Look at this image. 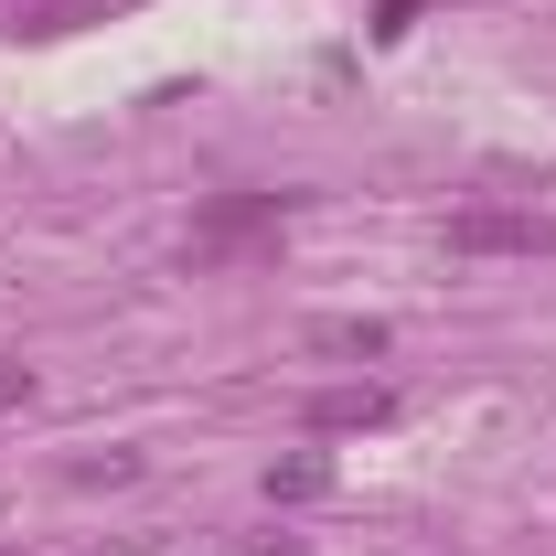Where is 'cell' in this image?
I'll return each mask as SVG.
<instances>
[{"instance_id":"1","label":"cell","mask_w":556,"mask_h":556,"mask_svg":"<svg viewBox=\"0 0 556 556\" xmlns=\"http://www.w3.org/2000/svg\"><path fill=\"white\" fill-rule=\"evenodd\" d=\"M450 257H556V204H460Z\"/></svg>"},{"instance_id":"2","label":"cell","mask_w":556,"mask_h":556,"mask_svg":"<svg viewBox=\"0 0 556 556\" xmlns=\"http://www.w3.org/2000/svg\"><path fill=\"white\" fill-rule=\"evenodd\" d=\"M278 225H289V193H225V204L193 214V247H182V257H193V268H225L236 247H257Z\"/></svg>"},{"instance_id":"3","label":"cell","mask_w":556,"mask_h":556,"mask_svg":"<svg viewBox=\"0 0 556 556\" xmlns=\"http://www.w3.org/2000/svg\"><path fill=\"white\" fill-rule=\"evenodd\" d=\"M396 396L375 386V375H353V386H321V396H300V428L311 439H353V428H386Z\"/></svg>"},{"instance_id":"4","label":"cell","mask_w":556,"mask_h":556,"mask_svg":"<svg viewBox=\"0 0 556 556\" xmlns=\"http://www.w3.org/2000/svg\"><path fill=\"white\" fill-rule=\"evenodd\" d=\"M386 343H396V332H386L375 311H332V321H311V332H300L311 364H386Z\"/></svg>"},{"instance_id":"5","label":"cell","mask_w":556,"mask_h":556,"mask_svg":"<svg viewBox=\"0 0 556 556\" xmlns=\"http://www.w3.org/2000/svg\"><path fill=\"white\" fill-rule=\"evenodd\" d=\"M332 492V460L321 450H289V460H268V503H321Z\"/></svg>"},{"instance_id":"6","label":"cell","mask_w":556,"mask_h":556,"mask_svg":"<svg viewBox=\"0 0 556 556\" xmlns=\"http://www.w3.org/2000/svg\"><path fill=\"white\" fill-rule=\"evenodd\" d=\"M0 407H33V364H0Z\"/></svg>"},{"instance_id":"7","label":"cell","mask_w":556,"mask_h":556,"mask_svg":"<svg viewBox=\"0 0 556 556\" xmlns=\"http://www.w3.org/2000/svg\"><path fill=\"white\" fill-rule=\"evenodd\" d=\"M0 556H22V546H0Z\"/></svg>"}]
</instances>
